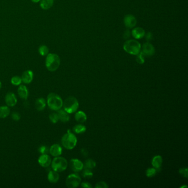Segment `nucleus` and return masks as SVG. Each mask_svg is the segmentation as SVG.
Here are the masks:
<instances>
[{
  "mask_svg": "<svg viewBox=\"0 0 188 188\" xmlns=\"http://www.w3.org/2000/svg\"><path fill=\"white\" fill-rule=\"evenodd\" d=\"M47 104L51 110L58 111L63 106V101L58 94L51 93L47 97Z\"/></svg>",
  "mask_w": 188,
  "mask_h": 188,
  "instance_id": "f257e3e1",
  "label": "nucleus"
},
{
  "mask_svg": "<svg viewBox=\"0 0 188 188\" xmlns=\"http://www.w3.org/2000/svg\"><path fill=\"white\" fill-rule=\"evenodd\" d=\"M60 65V59L56 54H48L45 60V65L48 70L54 72L57 70Z\"/></svg>",
  "mask_w": 188,
  "mask_h": 188,
  "instance_id": "f03ea898",
  "label": "nucleus"
},
{
  "mask_svg": "<svg viewBox=\"0 0 188 188\" xmlns=\"http://www.w3.org/2000/svg\"><path fill=\"white\" fill-rule=\"evenodd\" d=\"M77 142L76 136L69 130L67 131L66 134L64 135L61 140L62 146L67 150H72L76 146Z\"/></svg>",
  "mask_w": 188,
  "mask_h": 188,
  "instance_id": "7ed1b4c3",
  "label": "nucleus"
},
{
  "mask_svg": "<svg viewBox=\"0 0 188 188\" xmlns=\"http://www.w3.org/2000/svg\"><path fill=\"white\" fill-rule=\"evenodd\" d=\"M125 51L128 54L137 55L140 53L141 46L139 42L135 40H129L125 42L123 45Z\"/></svg>",
  "mask_w": 188,
  "mask_h": 188,
  "instance_id": "20e7f679",
  "label": "nucleus"
},
{
  "mask_svg": "<svg viewBox=\"0 0 188 188\" xmlns=\"http://www.w3.org/2000/svg\"><path fill=\"white\" fill-rule=\"evenodd\" d=\"M51 168L53 170L57 172H61L65 170L67 168V160L62 157H56L51 161Z\"/></svg>",
  "mask_w": 188,
  "mask_h": 188,
  "instance_id": "39448f33",
  "label": "nucleus"
},
{
  "mask_svg": "<svg viewBox=\"0 0 188 188\" xmlns=\"http://www.w3.org/2000/svg\"><path fill=\"white\" fill-rule=\"evenodd\" d=\"M64 110L69 114L73 113L77 111L78 108L79 104L76 98L74 97L71 96L68 97L67 99L63 103Z\"/></svg>",
  "mask_w": 188,
  "mask_h": 188,
  "instance_id": "423d86ee",
  "label": "nucleus"
},
{
  "mask_svg": "<svg viewBox=\"0 0 188 188\" xmlns=\"http://www.w3.org/2000/svg\"><path fill=\"white\" fill-rule=\"evenodd\" d=\"M81 182L80 176L77 174H71L66 178V184L69 188H75L78 186Z\"/></svg>",
  "mask_w": 188,
  "mask_h": 188,
  "instance_id": "0eeeda50",
  "label": "nucleus"
},
{
  "mask_svg": "<svg viewBox=\"0 0 188 188\" xmlns=\"http://www.w3.org/2000/svg\"><path fill=\"white\" fill-rule=\"evenodd\" d=\"M140 52L144 56H151L155 54V49L152 45L147 42L142 45V51Z\"/></svg>",
  "mask_w": 188,
  "mask_h": 188,
  "instance_id": "6e6552de",
  "label": "nucleus"
},
{
  "mask_svg": "<svg viewBox=\"0 0 188 188\" xmlns=\"http://www.w3.org/2000/svg\"><path fill=\"white\" fill-rule=\"evenodd\" d=\"M70 166L73 171L78 172L82 170L84 165L83 163L79 159H72L70 162Z\"/></svg>",
  "mask_w": 188,
  "mask_h": 188,
  "instance_id": "1a4fd4ad",
  "label": "nucleus"
},
{
  "mask_svg": "<svg viewBox=\"0 0 188 188\" xmlns=\"http://www.w3.org/2000/svg\"><path fill=\"white\" fill-rule=\"evenodd\" d=\"M38 163L39 165L43 168L48 167L51 164V157L47 154H43L39 157Z\"/></svg>",
  "mask_w": 188,
  "mask_h": 188,
  "instance_id": "9d476101",
  "label": "nucleus"
},
{
  "mask_svg": "<svg viewBox=\"0 0 188 188\" xmlns=\"http://www.w3.org/2000/svg\"><path fill=\"white\" fill-rule=\"evenodd\" d=\"M125 26L128 28H133L136 25L137 20L134 16L131 14H128L124 17Z\"/></svg>",
  "mask_w": 188,
  "mask_h": 188,
  "instance_id": "9b49d317",
  "label": "nucleus"
},
{
  "mask_svg": "<svg viewBox=\"0 0 188 188\" xmlns=\"http://www.w3.org/2000/svg\"><path fill=\"white\" fill-rule=\"evenodd\" d=\"M5 102L8 107H14L17 103L16 95L12 92L8 93L5 97Z\"/></svg>",
  "mask_w": 188,
  "mask_h": 188,
  "instance_id": "f8f14e48",
  "label": "nucleus"
},
{
  "mask_svg": "<svg viewBox=\"0 0 188 188\" xmlns=\"http://www.w3.org/2000/svg\"><path fill=\"white\" fill-rule=\"evenodd\" d=\"M49 152L51 154V156L53 157H59L60 156L62 152V147L58 144H54L52 145L50 149Z\"/></svg>",
  "mask_w": 188,
  "mask_h": 188,
  "instance_id": "ddd939ff",
  "label": "nucleus"
},
{
  "mask_svg": "<svg viewBox=\"0 0 188 188\" xmlns=\"http://www.w3.org/2000/svg\"><path fill=\"white\" fill-rule=\"evenodd\" d=\"M34 74L31 70H27L24 71L22 76V80L23 83L26 84H29L31 83L33 80Z\"/></svg>",
  "mask_w": 188,
  "mask_h": 188,
  "instance_id": "4468645a",
  "label": "nucleus"
},
{
  "mask_svg": "<svg viewBox=\"0 0 188 188\" xmlns=\"http://www.w3.org/2000/svg\"><path fill=\"white\" fill-rule=\"evenodd\" d=\"M132 35L133 36L134 38L136 39H140L144 38L145 35V31L141 27H137L132 30Z\"/></svg>",
  "mask_w": 188,
  "mask_h": 188,
  "instance_id": "2eb2a0df",
  "label": "nucleus"
},
{
  "mask_svg": "<svg viewBox=\"0 0 188 188\" xmlns=\"http://www.w3.org/2000/svg\"><path fill=\"white\" fill-rule=\"evenodd\" d=\"M18 94L21 99L26 100L29 96V92L27 88L24 85H21L18 89Z\"/></svg>",
  "mask_w": 188,
  "mask_h": 188,
  "instance_id": "dca6fc26",
  "label": "nucleus"
},
{
  "mask_svg": "<svg viewBox=\"0 0 188 188\" xmlns=\"http://www.w3.org/2000/svg\"><path fill=\"white\" fill-rule=\"evenodd\" d=\"M59 174L57 172L54 170H50L48 175V181L51 183H56L59 180Z\"/></svg>",
  "mask_w": 188,
  "mask_h": 188,
  "instance_id": "f3484780",
  "label": "nucleus"
},
{
  "mask_svg": "<svg viewBox=\"0 0 188 188\" xmlns=\"http://www.w3.org/2000/svg\"><path fill=\"white\" fill-rule=\"evenodd\" d=\"M162 158L161 156L157 155L153 157L152 161V164L153 166V167L156 169L157 171V170L160 169V168L162 164Z\"/></svg>",
  "mask_w": 188,
  "mask_h": 188,
  "instance_id": "a211bd4d",
  "label": "nucleus"
},
{
  "mask_svg": "<svg viewBox=\"0 0 188 188\" xmlns=\"http://www.w3.org/2000/svg\"><path fill=\"white\" fill-rule=\"evenodd\" d=\"M58 115L59 120L63 123H66L70 120V116L69 113L65 110H59Z\"/></svg>",
  "mask_w": 188,
  "mask_h": 188,
  "instance_id": "6ab92c4d",
  "label": "nucleus"
},
{
  "mask_svg": "<svg viewBox=\"0 0 188 188\" xmlns=\"http://www.w3.org/2000/svg\"><path fill=\"white\" fill-rule=\"evenodd\" d=\"M46 101L43 98H39L36 100L35 102V107L37 110L42 111L46 107Z\"/></svg>",
  "mask_w": 188,
  "mask_h": 188,
  "instance_id": "aec40b11",
  "label": "nucleus"
},
{
  "mask_svg": "<svg viewBox=\"0 0 188 188\" xmlns=\"http://www.w3.org/2000/svg\"><path fill=\"white\" fill-rule=\"evenodd\" d=\"M54 0H41L40 7L44 10H49L53 6Z\"/></svg>",
  "mask_w": 188,
  "mask_h": 188,
  "instance_id": "412c9836",
  "label": "nucleus"
},
{
  "mask_svg": "<svg viewBox=\"0 0 188 188\" xmlns=\"http://www.w3.org/2000/svg\"><path fill=\"white\" fill-rule=\"evenodd\" d=\"M75 117L76 120L79 123H84L87 120L86 114L82 111L77 112Z\"/></svg>",
  "mask_w": 188,
  "mask_h": 188,
  "instance_id": "4be33fe9",
  "label": "nucleus"
},
{
  "mask_svg": "<svg viewBox=\"0 0 188 188\" xmlns=\"http://www.w3.org/2000/svg\"><path fill=\"white\" fill-rule=\"evenodd\" d=\"M10 109L7 106L0 107V118L5 119L10 115Z\"/></svg>",
  "mask_w": 188,
  "mask_h": 188,
  "instance_id": "5701e85b",
  "label": "nucleus"
},
{
  "mask_svg": "<svg viewBox=\"0 0 188 188\" xmlns=\"http://www.w3.org/2000/svg\"><path fill=\"white\" fill-rule=\"evenodd\" d=\"M96 166V163L94 160L92 159H87L86 161L84 168V169H92Z\"/></svg>",
  "mask_w": 188,
  "mask_h": 188,
  "instance_id": "b1692460",
  "label": "nucleus"
},
{
  "mask_svg": "<svg viewBox=\"0 0 188 188\" xmlns=\"http://www.w3.org/2000/svg\"><path fill=\"white\" fill-rule=\"evenodd\" d=\"M73 130L76 134H82L86 130V128L83 125H76L73 128Z\"/></svg>",
  "mask_w": 188,
  "mask_h": 188,
  "instance_id": "393cba45",
  "label": "nucleus"
},
{
  "mask_svg": "<svg viewBox=\"0 0 188 188\" xmlns=\"http://www.w3.org/2000/svg\"><path fill=\"white\" fill-rule=\"evenodd\" d=\"M39 53L40 55H41L43 56H44L48 54L49 49L45 45H42L39 48Z\"/></svg>",
  "mask_w": 188,
  "mask_h": 188,
  "instance_id": "a878e982",
  "label": "nucleus"
},
{
  "mask_svg": "<svg viewBox=\"0 0 188 188\" xmlns=\"http://www.w3.org/2000/svg\"><path fill=\"white\" fill-rule=\"evenodd\" d=\"M11 83L14 85V86H19L20 85L22 82V78L20 77L19 76H14L11 78Z\"/></svg>",
  "mask_w": 188,
  "mask_h": 188,
  "instance_id": "bb28decb",
  "label": "nucleus"
},
{
  "mask_svg": "<svg viewBox=\"0 0 188 188\" xmlns=\"http://www.w3.org/2000/svg\"><path fill=\"white\" fill-rule=\"evenodd\" d=\"M157 171L156 169L155 168H150L146 170V175L147 177H152L156 175Z\"/></svg>",
  "mask_w": 188,
  "mask_h": 188,
  "instance_id": "cd10ccee",
  "label": "nucleus"
},
{
  "mask_svg": "<svg viewBox=\"0 0 188 188\" xmlns=\"http://www.w3.org/2000/svg\"><path fill=\"white\" fill-rule=\"evenodd\" d=\"M49 119L50 120V121L53 123V124H56L58 123L59 119V116H58V114L56 113H51L49 115Z\"/></svg>",
  "mask_w": 188,
  "mask_h": 188,
  "instance_id": "c85d7f7f",
  "label": "nucleus"
},
{
  "mask_svg": "<svg viewBox=\"0 0 188 188\" xmlns=\"http://www.w3.org/2000/svg\"><path fill=\"white\" fill-rule=\"evenodd\" d=\"M137 58H136V61L137 63L140 64H143L145 62V56L143 54L140 53L139 54H137Z\"/></svg>",
  "mask_w": 188,
  "mask_h": 188,
  "instance_id": "c756f323",
  "label": "nucleus"
},
{
  "mask_svg": "<svg viewBox=\"0 0 188 188\" xmlns=\"http://www.w3.org/2000/svg\"><path fill=\"white\" fill-rule=\"evenodd\" d=\"M83 175L84 178H91L92 177L93 173L91 169H84L83 172Z\"/></svg>",
  "mask_w": 188,
  "mask_h": 188,
  "instance_id": "7c9ffc66",
  "label": "nucleus"
},
{
  "mask_svg": "<svg viewBox=\"0 0 188 188\" xmlns=\"http://www.w3.org/2000/svg\"><path fill=\"white\" fill-rule=\"evenodd\" d=\"M38 151L40 153L43 155V154H47L49 151V150L48 147L46 146H42L39 148Z\"/></svg>",
  "mask_w": 188,
  "mask_h": 188,
  "instance_id": "2f4dec72",
  "label": "nucleus"
},
{
  "mask_svg": "<svg viewBox=\"0 0 188 188\" xmlns=\"http://www.w3.org/2000/svg\"><path fill=\"white\" fill-rule=\"evenodd\" d=\"M179 172L180 174V175L185 177V178H188V168H182V169H179Z\"/></svg>",
  "mask_w": 188,
  "mask_h": 188,
  "instance_id": "473e14b6",
  "label": "nucleus"
},
{
  "mask_svg": "<svg viewBox=\"0 0 188 188\" xmlns=\"http://www.w3.org/2000/svg\"><path fill=\"white\" fill-rule=\"evenodd\" d=\"M95 187L97 188H107L108 187V185L105 182H100L97 183Z\"/></svg>",
  "mask_w": 188,
  "mask_h": 188,
  "instance_id": "72a5a7b5",
  "label": "nucleus"
},
{
  "mask_svg": "<svg viewBox=\"0 0 188 188\" xmlns=\"http://www.w3.org/2000/svg\"><path fill=\"white\" fill-rule=\"evenodd\" d=\"M12 118L14 121H18L21 119V115L17 112L13 113L12 114Z\"/></svg>",
  "mask_w": 188,
  "mask_h": 188,
  "instance_id": "f704fd0d",
  "label": "nucleus"
},
{
  "mask_svg": "<svg viewBox=\"0 0 188 188\" xmlns=\"http://www.w3.org/2000/svg\"><path fill=\"white\" fill-rule=\"evenodd\" d=\"M153 38V35L151 32L147 33L146 35V39L147 41H151Z\"/></svg>",
  "mask_w": 188,
  "mask_h": 188,
  "instance_id": "c9c22d12",
  "label": "nucleus"
},
{
  "mask_svg": "<svg viewBox=\"0 0 188 188\" xmlns=\"http://www.w3.org/2000/svg\"><path fill=\"white\" fill-rule=\"evenodd\" d=\"M130 31L129 30H126L125 31L124 34V38L125 39H127L129 38L130 36Z\"/></svg>",
  "mask_w": 188,
  "mask_h": 188,
  "instance_id": "e433bc0d",
  "label": "nucleus"
},
{
  "mask_svg": "<svg viewBox=\"0 0 188 188\" xmlns=\"http://www.w3.org/2000/svg\"><path fill=\"white\" fill-rule=\"evenodd\" d=\"M81 186L83 188H92V185L87 182H84L81 184Z\"/></svg>",
  "mask_w": 188,
  "mask_h": 188,
  "instance_id": "4c0bfd02",
  "label": "nucleus"
},
{
  "mask_svg": "<svg viewBox=\"0 0 188 188\" xmlns=\"http://www.w3.org/2000/svg\"><path fill=\"white\" fill-rule=\"evenodd\" d=\"M32 1L33 2H34V3H37V2H39L40 1H41V0H32Z\"/></svg>",
  "mask_w": 188,
  "mask_h": 188,
  "instance_id": "58836bf2",
  "label": "nucleus"
},
{
  "mask_svg": "<svg viewBox=\"0 0 188 188\" xmlns=\"http://www.w3.org/2000/svg\"><path fill=\"white\" fill-rule=\"evenodd\" d=\"M1 87H2V84H1V82H0V89L1 88Z\"/></svg>",
  "mask_w": 188,
  "mask_h": 188,
  "instance_id": "ea45409f",
  "label": "nucleus"
}]
</instances>
